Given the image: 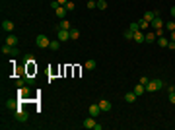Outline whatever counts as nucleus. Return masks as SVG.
Wrapping results in <instances>:
<instances>
[{
	"mask_svg": "<svg viewBox=\"0 0 175 130\" xmlns=\"http://www.w3.org/2000/svg\"><path fill=\"white\" fill-rule=\"evenodd\" d=\"M163 87V82L160 78H152L148 82V85H146V93H156L158 89H162Z\"/></svg>",
	"mask_w": 175,
	"mask_h": 130,
	"instance_id": "nucleus-1",
	"label": "nucleus"
},
{
	"mask_svg": "<svg viewBox=\"0 0 175 130\" xmlns=\"http://www.w3.org/2000/svg\"><path fill=\"white\" fill-rule=\"evenodd\" d=\"M35 45H37L39 49H49V45H51V39H49L47 35H37V39H35Z\"/></svg>",
	"mask_w": 175,
	"mask_h": 130,
	"instance_id": "nucleus-2",
	"label": "nucleus"
},
{
	"mask_svg": "<svg viewBox=\"0 0 175 130\" xmlns=\"http://www.w3.org/2000/svg\"><path fill=\"white\" fill-rule=\"evenodd\" d=\"M14 117H16V120H19V122H26L27 118H29V113H27L26 109L18 107V109H16V113H14Z\"/></svg>",
	"mask_w": 175,
	"mask_h": 130,
	"instance_id": "nucleus-3",
	"label": "nucleus"
},
{
	"mask_svg": "<svg viewBox=\"0 0 175 130\" xmlns=\"http://www.w3.org/2000/svg\"><path fill=\"white\" fill-rule=\"evenodd\" d=\"M57 39L60 41V43L68 41V39H70V29H58V31H57Z\"/></svg>",
	"mask_w": 175,
	"mask_h": 130,
	"instance_id": "nucleus-4",
	"label": "nucleus"
},
{
	"mask_svg": "<svg viewBox=\"0 0 175 130\" xmlns=\"http://www.w3.org/2000/svg\"><path fill=\"white\" fill-rule=\"evenodd\" d=\"M163 25H165V23H163V20H162V16H160V18H154V20L150 21V27H152V29H163Z\"/></svg>",
	"mask_w": 175,
	"mask_h": 130,
	"instance_id": "nucleus-5",
	"label": "nucleus"
},
{
	"mask_svg": "<svg viewBox=\"0 0 175 130\" xmlns=\"http://www.w3.org/2000/svg\"><path fill=\"white\" fill-rule=\"evenodd\" d=\"M99 113H101L99 103H93V105H90V107H88V115H90V117H95L97 118V115H99Z\"/></svg>",
	"mask_w": 175,
	"mask_h": 130,
	"instance_id": "nucleus-6",
	"label": "nucleus"
},
{
	"mask_svg": "<svg viewBox=\"0 0 175 130\" xmlns=\"http://www.w3.org/2000/svg\"><path fill=\"white\" fill-rule=\"evenodd\" d=\"M2 54H12V56H16V54H18V49H16V47H10L6 43V45L2 47Z\"/></svg>",
	"mask_w": 175,
	"mask_h": 130,
	"instance_id": "nucleus-7",
	"label": "nucleus"
},
{
	"mask_svg": "<svg viewBox=\"0 0 175 130\" xmlns=\"http://www.w3.org/2000/svg\"><path fill=\"white\" fill-rule=\"evenodd\" d=\"M95 124H97L95 117H88L84 122H82V126H84V128H95Z\"/></svg>",
	"mask_w": 175,
	"mask_h": 130,
	"instance_id": "nucleus-8",
	"label": "nucleus"
},
{
	"mask_svg": "<svg viewBox=\"0 0 175 130\" xmlns=\"http://www.w3.org/2000/svg\"><path fill=\"white\" fill-rule=\"evenodd\" d=\"M6 43L10 47H16V45H19V39H18V35H14V33H10L6 37Z\"/></svg>",
	"mask_w": 175,
	"mask_h": 130,
	"instance_id": "nucleus-9",
	"label": "nucleus"
},
{
	"mask_svg": "<svg viewBox=\"0 0 175 130\" xmlns=\"http://www.w3.org/2000/svg\"><path fill=\"white\" fill-rule=\"evenodd\" d=\"M136 93V97H138V95H144V93H146V85H142L140 84V82H138V84L134 85V89H132Z\"/></svg>",
	"mask_w": 175,
	"mask_h": 130,
	"instance_id": "nucleus-10",
	"label": "nucleus"
},
{
	"mask_svg": "<svg viewBox=\"0 0 175 130\" xmlns=\"http://www.w3.org/2000/svg\"><path fill=\"white\" fill-rule=\"evenodd\" d=\"M132 41H136V43H144V33H142V29H136V31H134Z\"/></svg>",
	"mask_w": 175,
	"mask_h": 130,
	"instance_id": "nucleus-11",
	"label": "nucleus"
},
{
	"mask_svg": "<svg viewBox=\"0 0 175 130\" xmlns=\"http://www.w3.org/2000/svg\"><path fill=\"white\" fill-rule=\"evenodd\" d=\"M156 39H158V35H156V31H148L146 35H144V41H146V43H154Z\"/></svg>",
	"mask_w": 175,
	"mask_h": 130,
	"instance_id": "nucleus-12",
	"label": "nucleus"
},
{
	"mask_svg": "<svg viewBox=\"0 0 175 130\" xmlns=\"http://www.w3.org/2000/svg\"><path fill=\"white\" fill-rule=\"evenodd\" d=\"M2 29H4V31H14V21L4 20L2 21Z\"/></svg>",
	"mask_w": 175,
	"mask_h": 130,
	"instance_id": "nucleus-13",
	"label": "nucleus"
},
{
	"mask_svg": "<svg viewBox=\"0 0 175 130\" xmlns=\"http://www.w3.org/2000/svg\"><path fill=\"white\" fill-rule=\"evenodd\" d=\"M125 101H127V103H134V101H136V93H134V91L125 93Z\"/></svg>",
	"mask_w": 175,
	"mask_h": 130,
	"instance_id": "nucleus-14",
	"label": "nucleus"
},
{
	"mask_svg": "<svg viewBox=\"0 0 175 130\" xmlns=\"http://www.w3.org/2000/svg\"><path fill=\"white\" fill-rule=\"evenodd\" d=\"M55 14H57L60 20H64V16H66V6H58L57 10H55Z\"/></svg>",
	"mask_w": 175,
	"mask_h": 130,
	"instance_id": "nucleus-15",
	"label": "nucleus"
},
{
	"mask_svg": "<svg viewBox=\"0 0 175 130\" xmlns=\"http://www.w3.org/2000/svg\"><path fill=\"white\" fill-rule=\"evenodd\" d=\"M58 29H72L70 21H68V20H60V23H58Z\"/></svg>",
	"mask_w": 175,
	"mask_h": 130,
	"instance_id": "nucleus-16",
	"label": "nucleus"
},
{
	"mask_svg": "<svg viewBox=\"0 0 175 130\" xmlns=\"http://www.w3.org/2000/svg\"><path fill=\"white\" fill-rule=\"evenodd\" d=\"M99 107H101V111H111V103L107 101V99H103V101H99Z\"/></svg>",
	"mask_w": 175,
	"mask_h": 130,
	"instance_id": "nucleus-17",
	"label": "nucleus"
},
{
	"mask_svg": "<svg viewBox=\"0 0 175 130\" xmlns=\"http://www.w3.org/2000/svg\"><path fill=\"white\" fill-rule=\"evenodd\" d=\"M86 70H95V60L93 58H90V60H86Z\"/></svg>",
	"mask_w": 175,
	"mask_h": 130,
	"instance_id": "nucleus-18",
	"label": "nucleus"
},
{
	"mask_svg": "<svg viewBox=\"0 0 175 130\" xmlns=\"http://www.w3.org/2000/svg\"><path fill=\"white\" fill-rule=\"evenodd\" d=\"M167 43H169L167 37H163V35H162V37H158V45H160V47H165V49H167Z\"/></svg>",
	"mask_w": 175,
	"mask_h": 130,
	"instance_id": "nucleus-19",
	"label": "nucleus"
},
{
	"mask_svg": "<svg viewBox=\"0 0 175 130\" xmlns=\"http://www.w3.org/2000/svg\"><path fill=\"white\" fill-rule=\"evenodd\" d=\"M123 37H125V39H132V37H134V29H130V27H129V29H127V31H125L123 33Z\"/></svg>",
	"mask_w": 175,
	"mask_h": 130,
	"instance_id": "nucleus-20",
	"label": "nucleus"
},
{
	"mask_svg": "<svg viewBox=\"0 0 175 130\" xmlns=\"http://www.w3.org/2000/svg\"><path fill=\"white\" fill-rule=\"evenodd\" d=\"M154 18H158L156 12H144V20H146V21H152Z\"/></svg>",
	"mask_w": 175,
	"mask_h": 130,
	"instance_id": "nucleus-21",
	"label": "nucleus"
},
{
	"mask_svg": "<svg viewBox=\"0 0 175 130\" xmlns=\"http://www.w3.org/2000/svg\"><path fill=\"white\" fill-rule=\"evenodd\" d=\"M78 37H80V29H74V27H72V29H70V39L76 41Z\"/></svg>",
	"mask_w": 175,
	"mask_h": 130,
	"instance_id": "nucleus-22",
	"label": "nucleus"
},
{
	"mask_svg": "<svg viewBox=\"0 0 175 130\" xmlns=\"http://www.w3.org/2000/svg\"><path fill=\"white\" fill-rule=\"evenodd\" d=\"M138 27H140V29H142V31H144V29H148V27H150V21H146V20H144V18H142V20L138 21Z\"/></svg>",
	"mask_w": 175,
	"mask_h": 130,
	"instance_id": "nucleus-23",
	"label": "nucleus"
},
{
	"mask_svg": "<svg viewBox=\"0 0 175 130\" xmlns=\"http://www.w3.org/2000/svg\"><path fill=\"white\" fill-rule=\"evenodd\" d=\"M49 47H51V51H58V49H60V41H58V39L51 41V45H49Z\"/></svg>",
	"mask_w": 175,
	"mask_h": 130,
	"instance_id": "nucleus-24",
	"label": "nucleus"
},
{
	"mask_svg": "<svg viewBox=\"0 0 175 130\" xmlns=\"http://www.w3.org/2000/svg\"><path fill=\"white\" fill-rule=\"evenodd\" d=\"M97 10H107V0H97Z\"/></svg>",
	"mask_w": 175,
	"mask_h": 130,
	"instance_id": "nucleus-25",
	"label": "nucleus"
},
{
	"mask_svg": "<svg viewBox=\"0 0 175 130\" xmlns=\"http://www.w3.org/2000/svg\"><path fill=\"white\" fill-rule=\"evenodd\" d=\"M165 29H167V31H175V20H171V21H167V23H165Z\"/></svg>",
	"mask_w": 175,
	"mask_h": 130,
	"instance_id": "nucleus-26",
	"label": "nucleus"
},
{
	"mask_svg": "<svg viewBox=\"0 0 175 130\" xmlns=\"http://www.w3.org/2000/svg\"><path fill=\"white\" fill-rule=\"evenodd\" d=\"M24 62H26V64H33V62H35V56H33V54H26Z\"/></svg>",
	"mask_w": 175,
	"mask_h": 130,
	"instance_id": "nucleus-27",
	"label": "nucleus"
},
{
	"mask_svg": "<svg viewBox=\"0 0 175 130\" xmlns=\"http://www.w3.org/2000/svg\"><path fill=\"white\" fill-rule=\"evenodd\" d=\"M74 8H76V4H74L72 0H68V2H66V10H68V12H72Z\"/></svg>",
	"mask_w": 175,
	"mask_h": 130,
	"instance_id": "nucleus-28",
	"label": "nucleus"
},
{
	"mask_svg": "<svg viewBox=\"0 0 175 130\" xmlns=\"http://www.w3.org/2000/svg\"><path fill=\"white\" fill-rule=\"evenodd\" d=\"M169 103H173V105H175V91H173V87L169 89Z\"/></svg>",
	"mask_w": 175,
	"mask_h": 130,
	"instance_id": "nucleus-29",
	"label": "nucleus"
},
{
	"mask_svg": "<svg viewBox=\"0 0 175 130\" xmlns=\"http://www.w3.org/2000/svg\"><path fill=\"white\" fill-rule=\"evenodd\" d=\"M88 8H90V10L97 8V2H95V0H88Z\"/></svg>",
	"mask_w": 175,
	"mask_h": 130,
	"instance_id": "nucleus-30",
	"label": "nucleus"
},
{
	"mask_svg": "<svg viewBox=\"0 0 175 130\" xmlns=\"http://www.w3.org/2000/svg\"><path fill=\"white\" fill-rule=\"evenodd\" d=\"M27 93H29V89H27V87H19V95H21V97H26Z\"/></svg>",
	"mask_w": 175,
	"mask_h": 130,
	"instance_id": "nucleus-31",
	"label": "nucleus"
},
{
	"mask_svg": "<svg viewBox=\"0 0 175 130\" xmlns=\"http://www.w3.org/2000/svg\"><path fill=\"white\" fill-rule=\"evenodd\" d=\"M16 87H18V89H19V87H24V80H21V78L16 80Z\"/></svg>",
	"mask_w": 175,
	"mask_h": 130,
	"instance_id": "nucleus-32",
	"label": "nucleus"
},
{
	"mask_svg": "<svg viewBox=\"0 0 175 130\" xmlns=\"http://www.w3.org/2000/svg\"><path fill=\"white\" fill-rule=\"evenodd\" d=\"M58 6H60V4H58L57 0H51V8H53V10H57V8H58Z\"/></svg>",
	"mask_w": 175,
	"mask_h": 130,
	"instance_id": "nucleus-33",
	"label": "nucleus"
},
{
	"mask_svg": "<svg viewBox=\"0 0 175 130\" xmlns=\"http://www.w3.org/2000/svg\"><path fill=\"white\" fill-rule=\"evenodd\" d=\"M148 82H150V78H146V76L140 78V84H142V85H148Z\"/></svg>",
	"mask_w": 175,
	"mask_h": 130,
	"instance_id": "nucleus-34",
	"label": "nucleus"
},
{
	"mask_svg": "<svg viewBox=\"0 0 175 130\" xmlns=\"http://www.w3.org/2000/svg\"><path fill=\"white\" fill-rule=\"evenodd\" d=\"M167 49H171V51H175V41H169V43H167Z\"/></svg>",
	"mask_w": 175,
	"mask_h": 130,
	"instance_id": "nucleus-35",
	"label": "nucleus"
},
{
	"mask_svg": "<svg viewBox=\"0 0 175 130\" xmlns=\"http://www.w3.org/2000/svg\"><path fill=\"white\" fill-rule=\"evenodd\" d=\"M169 41H175V31H169Z\"/></svg>",
	"mask_w": 175,
	"mask_h": 130,
	"instance_id": "nucleus-36",
	"label": "nucleus"
},
{
	"mask_svg": "<svg viewBox=\"0 0 175 130\" xmlns=\"http://www.w3.org/2000/svg\"><path fill=\"white\" fill-rule=\"evenodd\" d=\"M58 4H60V6H66V2H68V0H57Z\"/></svg>",
	"mask_w": 175,
	"mask_h": 130,
	"instance_id": "nucleus-37",
	"label": "nucleus"
},
{
	"mask_svg": "<svg viewBox=\"0 0 175 130\" xmlns=\"http://www.w3.org/2000/svg\"><path fill=\"white\" fill-rule=\"evenodd\" d=\"M171 16H173V20H175V6L171 8Z\"/></svg>",
	"mask_w": 175,
	"mask_h": 130,
	"instance_id": "nucleus-38",
	"label": "nucleus"
},
{
	"mask_svg": "<svg viewBox=\"0 0 175 130\" xmlns=\"http://www.w3.org/2000/svg\"><path fill=\"white\" fill-rule=\"evenodd\" d=\"M173 91H175V87H173Z\"/></svg>",
	"mask_w": 175,
	"mask_h": 130,
	"instance_id": "nucleus-39",
	"label": "nucleus"
}]
</instances>
